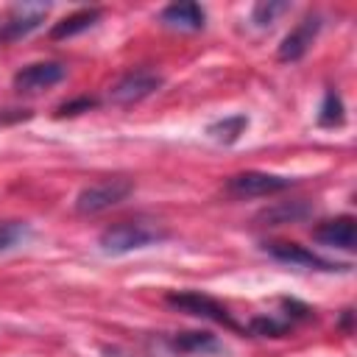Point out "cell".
I'll list each match as a JSON object with an SVG mask.
<instances>
[{
    "label": "cell",
    "mask_w": 357,
    "mask_h": 357,
    "mask_svg": "<svg viewBox=\"0 0 357 357\" xmlns=\"http://www.w3.org/2000/svg\"><path fill=\"white\" fill-rule=\"evenodd\" d=\"M167 231L159 229L156 223L151 220H120L114 226H109L103 234H100V248L106 254H128V251H137V248H145V245H153L159 240H165Z\"/></svg>",
    "instance_id": "cell-1"
},
{
    "label": "cell",
    "mask_w": 357,
    "mask_h": 357,
    "mask_svg": "<svg viewBox=\"0 0 357 357\" xmlns=\"http://www.w3.org/2000/svg\"><path fill=\"white\" fill-rule=\"evenodd\" d=\"M134 192V181L126 176H114V178H100L89 187H84L75 195V212L78 215H98L106 212L112 206H117L120 201H126Z\"/></svg>",
    "instance_id": "cell-2"
},
{
    "label": "cell",
    "mask_w": 357,
    "mask_h": 357,
    "mask_svg": "<svg viewBox=\"0 0 357 357\" xmlns=\"http://www.w3.org/2000/svg\"><path fill=\"white\" fill-rule=\"evenodd\" d=\"M165 301L173 307V310H181L187 315H195V318H206V321H215V324H223L229 329H240L237 321L231 318V312L212 296L201 293V290H170L165 296Z\"/></svg>",
    "instance_id": "cell-3"
},
{
    "label": "cell",
    "mask_w": 357,
    "mask_h": 357,
    "mask_svg": "<svg viewBox=\"0 0 357 357\" xmlns=\"http://www.w3.org/2000/svg\"><path fill=\"white\" fill-rule=\"evenodd\" d=\"M287 187H293V178L262 173V170H245V173H234L226 178V192L231 198H262V195L282 192Z\"/></svg>",
    "instance_id": "cell-4"
},
{
    "label": "cell",
    "mask_w": 357,
    "mask_h": 357,
    "mask_svg": "<svg viewBox=\"0 0 357 357\" xmlns=\"http://www.w3.org/2000/svg\"><path fill=\"white\" fill-rule=\"evenodd\" d=\"M159 86H162V75H156L153 70H134V73H126L109 89V98L120 106H131V103H139L148 95H153Z\"/></svg>",
    "instance_id": "cell-5"
},
{
    "label": "cell",
    "mask_w": 357,
    "mask_h": 357,
    "mask_svg": "<svg viewBox=\"0 0 357 357\" xmlns=\"http://www.w3.org/2000/svg\"><path fill=\"white\" fill-rule=\"evenodd\" d=\"M47 11H50V3H20V6H14L8 20L0 28V39L14 42V39L28 36L31 31H36L45 22Z\"/></svg>",
    "instance_id": "cell-6"
},
{
    "label": "cell",
    "mask_w": 357,
    "mask_h": 357,
    "mask_svg": "<svg viewBox=\"0 0 357 357\" xmlns=\"http://www.w3.org/2000/svg\"><path fill=\"white\" fill-rule=\"evenodd\" d=\"M67 75V67L61 61H39V64H28L22 70H17L14 75V89L17 92H42V89H50L56 86L59 81H64Z\"/></svg>",
    "instance_id": "cell-7"
},
{
    "label": "cell",
    "mask_w": 357,
    "mask_h": 357,
    "mask_svg": "<svg viewBox=\"0 0 357 357\" xmlns=\"http://www.w3.org/2000/svg\"><path fill=\"white\" fill-rule=\"evenodd\" d=\"M318 31H321V17H318V14H307V17L282 39L279 53H276L279 61H298V59L310 50V45L315 42Z\"/></svg>",
    "instance_id": "cell-8"
},
{
    "label": "cell",
    "mask_w": 357,
    "mask_h": 357,
    "mask_svg": "<svg viewBox=\"0 0 357 357\" xmlns=\"http://www.w3.org/2000/svg\"><path fill=\"white\" fill-rule=\"evenodd\" d=\"M262 248L273 259L287 262V265H296V268H312V271H337L340 268V265H332V262L321 259L318 254H312L310 248H304L298 243H265Z\"/></svg>",
    "instance_id": "cell-9"
},
{
    "label": "cell",
    "mask_w": 357,
    "mask_h": 357,
    "mask_svg": "<svg viewBox=\"0 0 357 357\" xmlns=\"http://www.w3.org/2000/svg\"><path fill=\"white\" fill-rule=\"evenodd\" d=\"M312 240L321 243V245H332V248H346V251H351V248H354V240H357L354 218H351V215H340V218L324 220L321 226L312 229Z\"/></svg>",
    "instance_id": "cell-10"
},
{
    "label": "cell",
    "mask_w": 357,
    "mask_h": 357,
    "mask_svg": "<svg viewBox=\"0 0 357 357\" xmlns=\"http://www.w3.org/2000/svg\"><path fill=\"white\" fill-rule=\"evenodd\" d=\"M162 22L178 31H201L206 22V14L198 3H173L167 8H162Z\"/></svg>",
    "instance_id": "cell-11"
},
{
    "label": "cell",
    "mask_w": 357,
    "mask_h": 357,
    "mask_svg": "<svg viewBox=\"0 0 357 357\" xmlns=\"http://www.w3.org/2000/svg\"><path fill=\"white\" fill-rule=\"evenodd\" d=\"M312 212V206L307 201H279L268 209H262L257 215L259 226H284V223H298Z\"/></svg>",
    "instance_id": "cell-12"
},
{
    "label": "cell",
    "mask_w": 357,
    "mask_h": 357,
    "mask_svg": "<svg viewBox=\"0 0 357 357\" xmlns=\"http://www.w3.org/2000/svg\"><path fill=\"white\" fill-rule=\"evenodd\" d=\"M100 8H81V11H75V14H70V17H64V20H59L56 25H53V31H50V39H70V36H75V33H81V31H89L98 20H100Z\"/></svg>",
    "instance_id": "cell-13"
},
{
    "label": "cell",
    "mask_w": 357,
    "mask_h": 357,
    "mask_svg": "<svg viewBox=\"0 0 357 357\" xmlns=\"http://www.w3.org/2000/svg\"><path fill=\"white\" fill-rule=\"evenodd\" d=\"M173 346L184 354H218V351H223L220 340L209 332H181L173 337Z\"/></svg>",
    "instance_id": "cell-14"
},
{
    "label": "cell",
    "mask_w": 357,
    "mask_h": 357,
    "mask_svg": "<svg viewBox=\"0 0 357 357\" xmlns=\"http://www.w3.org/2000/svg\"><path fill=\"white\" fill-rule=\"evenodd\" d=\"M245 126H248V120H245V114H231V117H223V120H218V123H212L209 128H206V134L212 137V139H218V142H226V145H231L243 131H245Z\"/></svg>",
    "instance_id": "cell-15"
},
{
    "label": "cell",
    "mask_w": 357,
    "mask_h": 357,
    "mask_svg": "<svg viewBox=\"0 0 357 357\" xmlns=\"http://www.w3.org/2000/svg\"><path fill=\"white\" fill-rule=\"evenodd\" d=\"M346 120V109H343V100L335 89H326L324 92V103H321V112H318V126H326V128H335V126H343Z\"/></svg>",
    "instance_id": "cell-16"
},
{
    "label": "cell",
    "mask_w": 357,
    "mask_h": 357,
    "mask_svg": "<svg viewBox=\"0 0 357 357\" xmlns=\"http://www.w3.org/2000/svg\"><path fill=\"white\" fill-rule=\"evenodd\" d=\"M248 329L254 335H265V337H282L293 329V324L287 318H273V315H262V318H254L248 324Z\"/></svg>",
    "instance_id": "cell-17"
},
{
    "label": "cell",
    "mask_w": 357,
    "mask_h": 357,
    "mask_svg": "<svg viewBox=\"0 0 357 357\" xmlns=\"http://www.w3.org/2000/svg\"><path fill=\"white\" fill-rule=\"evenodd\" d=\"M28 234V226L22 220H0V254L14 248Z\"/></svg>",
    "instance_id": "cell-18"
},
{
    "label": "cell",
    "mask_w": 357,
    "mask_h": 357,
    "mask_svg": "<svg viewBox=\"0 0 357 357\" xmlns=\"http://www.w3.org/2000/svg\"><path fill=\"white\" fill-rule=\"evenodd\" d=\"M290 6L287 3H257L254 6V22L259 25V28H268V25H273V20L279 17V14H284Z\"/></svg>",
    "instance_id": "cell-19"
},
{
    "label": "cell",
    "mask_w": 357,
    "mask_h": 357,
    "mask_svg": "<svg viewBox=\"0 0 357 357\" xmlns=\"http://www.w3.org/2000/svg\"><path fill=\"white\" fill-rule=\"evenodd\" d=\"M95 106V100L92 98H81V100H73V103H64V106H59V117H73V114H81V112H89Z\"/></svg>",
    "instance_id": "cell-20"
}]
</instances>
